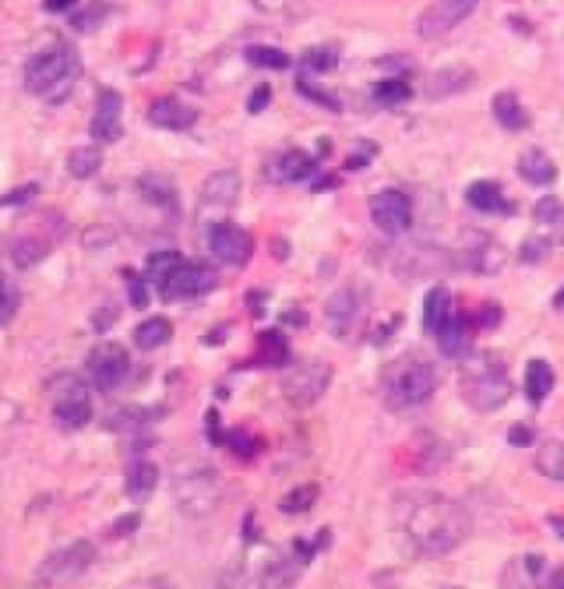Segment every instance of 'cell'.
<instances>
[{
    "label": "cell",
    "mask_w": 564,
    "mask_h": 589,
    "mask_svg": "<svg viewBox=\"0 0 564 589\" xmlns=\"http://www.w3.org/2000/svg\"><path fill=\"white\" fill-rule=\"evenodd\" d=\"M371 221L388 235H400L412 225V204L401 190L384 188L369 201Z\"/></svg>",
    "instance_id": "4fadbf2b"
},
{
    "label": "cell",
    "mask_w": 564,
    "mask_h": 589,
    "mask_svg": "<svg viewBox=\"0 0 564 589\" xmlns=\"http://www.w3.org/2000/svg\"><path fill=\"white\" fill-rule=\"evenodd\" d=\"M173 338V324L163 316H154L143 320L137 329H134V344L142 351H154L163 344L170 343Z\"/></svg>",
    "instance_id": "83f0119b"
},
{
    "label": "cell",
    "mask_w": 564,
    "mask_h": 589,
    "mask_svg": "<svg viewBox=\"0 0 564 589\" xmlns=\"http://www.w3.org/2000/svg\"><path fill=\"white\" fill-rule=\"evenodd\" d=\"M54 424L62 431H82L93 417L91 397L80 380H64L55 393L54 408H51Z\"/></svg>",
    "instance_id": "30bf717a"
},
{
    "label": "cell",
    "mask_w": 564,
    "mask_h": 589,
    "mask_svg": "<svg viewBox=\"0 0 564 589\" xmlns=\"http://www.w3.org/2000/svg\"><path fill=\"white\" fill-rule=\"evenodd\" d=\"M372 95L384 106H400L412 97V89L401 80H381L377 82Z\"/></svg>",
    "instance_id": "74e56055"
},
{
    "label": "cell",
    "mask_w": 564,
    "mask_h": 589,
    "mask_svg": "<svg viewBox=\"0 0 564 589\" xmlns=\"http://www.w3.org/2000/svg\"><path fill=\"white\" fill-rule=\"evenodd\" d=\"M507 442H510V446H514V448L534 446V442H536L534 428H529L527 424H522V422L511 424L510 431H507Z\"/></svg>",
    "instance_id": "bcb514c9"
},
{
    "label": "cell",
    "mask_w": 564,
    "mask_h": 589,
    "mask_svg": "<svg viewBox=\"0 0 564 589\" xmlns=\"http://www.w3.org/2000/svg\"><path fill=\"white\" fill-rule=\"evenodd\" d=\"M439 389V371L430 358L403 354L381 371V393L395 408L426 404Z\"/></svg>",
    "instance_id": "277c9868"
},
{
    "label": "cell",
    "mask_w": 564,
    "mask_h": 589,
    "mask_svg": "<svg viewBox=\"0 0 564 589\" xmlns=\"http://www.w3.org/2000/svg\"><path fill=\"white\" fill-rule=\"evenodd\" d=\"M245 60L250 62L252 66H258V69H272V71H284L292 65V58L284 54L278 46H267V45H252L245 49Z\"/></svg>",
    "instance_id": "e575fe53"
},
{
    "label": "cell",
    "mask_w": 564,
    "mask_h": 589,
    "mask_svg": "<svg viewBox=\"0 0 564 589\" xmlns=\"http://www.w3.org/2000/svg\"><path fill=\"white\" fill-rule=\"evenodd\" d=\"M315 168H318V159L300 151V148H293V151L282 155L281 164H278V170H281L282 179H287V182H304V179L312 177Z\"/></svg>",
    "instance_id": "d6a6232c"
},
{
    "label": "cell",
    "mask_w": 564,
    "mask_h": 589,
    "mask_svg": "<svg viewBox=\"0 0 564 589\" xmlns=\"http://www.w3.org/2000/svg\"><path fill=\"white\" fill-rule=\"evenodd\" d=\"M452 314H454L452 312V292H450L448 285L439 283V285H434L430 292L426 294V298H423L421 327L434 338L439 329L448 323Z\"/></svg>",
    "instance_id": "44dd1931"
},
{
    "label": "cell",
    "mask_w": 564,
    "mask_h": 589,
    "mask_svg": "<svg viewBox=\"0 0 564 589\" xmlns=\"http://www.w3.org/2000/svg\"><path fill=\"white\" fill-rule=\"evenodd\" d=\"M77 0H45V9L51 14H62L66 9H71Z\"/></svg>",
    "instance_id": "f5cc1de1"
},
{
    "label": "cell",
    "mask_w": 564,
    "mask_h": 589,
    "mask_svg": "<svg viewBox=\"0 0 564 589\" xmlns=\"http://www.w3.org/2000/svg\"><path fill=\"white\" fill-rule=\"evenodd\" d=\"M448 265H454L452 256L448 252H441L430 245H415V252H411L408 256L403 255L400 267H403L408 278H426L448 270Z\"/></svg>",
    "instance_id": "ffe728a7"
},
{
    "label": "cell",
    "mask_w": 564,
    "mask_h": 589,
    "mask_svg": "<svg viewBox=\"0 0 564 589\" xmlns=\"http://www.w3.org/2000/svg\"><path fill=\"white\" fill-rule=\"evenodd\" d=\"M208 437L212 439V444H216V446H219V444H223V439H225V433H223V428H221V415L216 411H210L208 413Z\"/></svg>",
    "instance_id": "681fc988"
},
{
    "label": "cell",
    "mask_w": 564,
    "mask_h": 589,
    "mask_svg": "<svg viewBox=\"0 0 564 589\" xmlns=\"http://www.w3.org/2000/svg\"><path fill=\"white\" fill-rule=\"evenodd\" d=\"M188 261L179 252H154L146 258V281L153 283L154 287L162 289L163 283L173 276V272L177 270L179 265Z\"/></svg>",
    "instance_id": "f546056e"
},
{
    "label": "cell",
    "mask_w": 564,
    "mask_h": 589,
    "mask_svg": "<svg viewBox=\"0 0 564 589\" xmlns=\"http://www.w3.org/2000/svg\"><path fill=\"white\" fill-rule=\"evenodd\" d=\"M553 307H556V309H562L564 307V287L560 289V292L556 294V296H553Z\"/></svg>",
    "instance_id": "6f0895ef"
},
{
    "label": "cell",
    "mask_w": 564,
    "mask_h": 589,
    "mask_svg": "<svg viewBox=\"0 0 564 589\" xmlns=\"http://www.w3.org/2000/svg\"><path fill=\"white\" fill-rule=\"evenodd\" d=\"M476 74L468 66H446V69H437L423 82V93L428 100H446V97L459 95V93L470 91L474 86Z\"/></svg>",
    "instance_id": "d6986e66"
},
{
    "label": "cell",
    "mask_w": 564,
    "mask_h": 589,
    "mask_svg": "<svg viewBox=\"0 0 564 589\" xmlns=\"http://www.w3.org/2000/svg\"><path fill=\"white\" fill-rule=\"evenodd\" d=\"M491 113H494L496 122L505 128V131L519 133L529 126V115H527L525 106L520 105L519 95L511 91H503L494 95L491 100Z\"/></svg>",
    "instance_id": "484cf974"
},
{
    "label": "cell",
    "mask_w": 564,
    "mask_h": 589,
    "mask_svg": "<svg viewBox=\"0 0 564 589\" xmlns=\"http://www.w3.org/2000/svg\"><path fill=\"white\" fill-rule=\"evenodd\" d=\"M551 585L553 587H564V570L556 572V574L551 576Z\"/></svg>",
    "instance_id": "9f6ffc18"
},
{
    "label": "cell",
    "mask_w": 564,
    "mask_h": 589,
    "mask_svg": "<svg viewBox=\"0 0 564 589\" xmlns=\"http://www.w3.org/2000/svg\"><path fill=\"white\" fill-rule=\"evenodd\" d=\"M256 358L262 366H282L289 360V343L282 332L267 329L258 335Z\"/></svg>",
    "instance_id": "f1b7e54d"
},
{
    "label": "cell",
    "mask_w": 564,
    "mask_h": 589,
    "mask_svg": "<svg viewBox=\"0 0 564 589\" xmlns=\"http://www.w3.org/2000/svg\"><path fill=\"white\" fill-rule=\"evenodd\" d=\"M452 263L460 270H468L472 274H491L500 272L505 263V252L488 232L483 230H470L460 236L457 255L452 256Z\"/></svg>",
    "instance_id": "52a82bcc"
},
{
    "label": "cell",
    "mask_w": 564,
    "mask_h": 589,
    "mask_svg": "<svg viewBox=\"0 0 564 589\" xmlns=\"http://www.w3.org/2000/svg\"><path fill=\"white\" fill-rule=\"evenodd\" d=\"M538 473L553 482H564V444L547 442L538 448L534 459Z\"/></svg>",
    "instance_id": "1f68e13d"
},
{
    "label": "cell",
    "mask_w": 564,
    "mask_h": 589,
    "mask_svg": "<svg viewBox=\"0 0 564 589\" xmlns=\"http://www.w3.org/2000/svg\"><path fill=\"white\" fill-rule=\"evenodd\" d=\"M106 14H108L106 5L102 3V0H95V3L89 5V7L82 9L80 14H75L74 18H71V25H74L77 31H82V34H91V31H95L102 23H104Z\"/></svg>",
    "instance_id": "ab89813d"
},
{
    "label": "cell",
    "mask_w": 564,
    "mask_h": 589,
    "mask_svg": "<svg viewBox=\"0 0 564 589\" xmlns=\"http://www.w3.org/2000/svg\"><path fill=\"white\" fill-rule=\"evenodd\" d=\"M159 484V468L153 462H134L126 474V497L143 504L153 497Z\"/></svg>",
    "instance_id": "4316f807"
},
{
    "label": "cell",
    "mask_w": 564,
    "mask_h": 589,
    "mask_svg": "<svg viewBox=\"0 0 564 589\" xmlns=\"http://www.w3.org/2000/svg\"><path fill=\"white\" fill-rule=\"evenodd\" d=\"M549 524L553 525V530H556V534L564 539V519H560V516H551Z\"/></svg>",
    "instance_id": "db71d44e"
},
{
    "label": "cell",
    "mask_w": 564,
    "mask_h": 589,
    "mask_svg": "<svg viewBox=\"0 0 564 589\" xmlns=\"http://www.w3.org/2000/svg\"><path fill=\"white\" fill-rule=\"evenodd\" d=\"M465 199L474 210L485 212V215H507L511 208L503 196L500 185L496 182H488V179L470 184V188L465 190Z\"/></svg>",
    "instance_id": "cb8c5ba5"
},
{
    "label": "cell",
    "mask_w": 564,
    "mask_h": 589,
    "mask_svg": "<svg viewBox=\"0 0 564 589\" xmlns=\"http://www.w3.org/2000/svg\"><path fill=\"white\" fill-rule=\"evenodd\" d=\"M128 298H131V304L134 309H146L150 304V292L148 283L139 276H131L128 281Z\"/></svg>",
    "instance_id": "c3c4849f"
},
{
    "label": "cell",
    "mask_w": 564,
    "mask_h": 589,
    "mask_svg": "<svg viewBox=\"0 0 564 589\" xmlns=\"http://www.w3.org/2000/svg\"><path fill=\"white\" fill-rule=\"evenodd\" d=\"M93 559H95V547L89 541H74V544L58 547L51 552L46 559L40 563L35 578L38 585H66L74 583L75 578H80L91 567Z\"/></svg>",
    "instance_id": "8992f818"
},
{
    "label": "cell",
    "mask_w": 564,
    "mask_h": 589,
    "mask_svg": "<svg viewBox=\"0 0 564 589\" xmlns=\"http://www.w3.org/2000/svg\"><path fill=\"white\" fill-rule=\"evenodd\" d=\"M82 77V60L74 45L58 43L40 51L25 66V86L46 105H60Z\"/></svg>",
    "instance_id": "3957f363"
},
{
    "label": "cell",
    "mask_w": 564,
    "mask_h": 589,
    "mask_svg": "<svg viewBox=\"0 0 564 589\" xmlns=\"http://www.w3.org/2000/svg\"><path fill=\"white\" fill-rule=\"evenodd\" d=\"M238 195H241V177H238V173H234V170H219V173H212L205 179L203 188H201V205L219 224V212L225 215L227 210L234 208Z\"/></svg>",
    "instance_id": "9a60e30c"
},
{
    "label": "cell",
    "mask_w": 564,
    "mask_h": 589,
    "mask_svg": "<svg viewBox=\"0 0 564 589\" xmlns=\"http://www.w3.org/2000/svg\"><path fill=\"white\" fill-rule=\"evenodd\" d=\"M46 255H49V243H46L43 236L25 235L12 245V258L20 270L38 265Z\"/></svg>",
    "instance_id": "4dcf8cb0"
},
{
    "label": "cell",
    "mask_w": 564,
    "mask_h": 589,
    "mask_svg": "<svg viewBox=\"0 0 564 589\" xmlns=\"http://www.w3.org/2000/svg\"><path fill=\"white\" fill-rule=\"evenodd\" d=\"M284 323L293 324V327H304L309 324V314H304L302 309H292V312H284L281 316Z\"/></svg>",
    "instance_id": "f907efd6"
},
{
    "label": "cell",
    "mask_w": 564,
    "mask_h": 589,
    "mask_svg": "<svg viewBox=\"0 0 564 589\" xmlns=\"http://www.w3.org/2000/svg\"><path fill=\"white\" fill-rule=\"evenodd\" d=\"M124 97L115 89H102L91 120V137L100 144H115L124 137Z\"/></svg>",
    "instance_id": "5bb4252c"
},
{
    "label": "cell",
    "mask_w": 564,
    "mask_h": 589,
    "mask_svg": "<svg viewBox=\"0 0 564 589\" xmlns=\"http://www.w3.org/2000/svg\"><path fill=\"white\" fill-rule=\"evenodd\" d=\"M551 252V241L545 236H529L520 245V261L529 263V265H538L545 261Z\"/></svg>",
    "instance_id": "60d3db41"
},
{
    "label": "cell",
    "mask_w": 564,
    "mask_h": 589,
    "mask_svg": "<svg viewBox=\"0 0 564 589\" xmlns=\"http://www.w3.org/2000/svg\"><path fill=\"white\" fill-rule=\"evenodd\" d=\"M102 168V151L97 146L74 148L66 157V170L75 179H89Z\"/></svg>",
    "instance_id": "836d02e7"
},
{
    "label": "cell",
    "mask_w": 564,
    "mask_h": 589,
    "mask_svg": "<svg viewBox=\"0 0 564 589\" xmlns=\"http://www.w3.org/2000/svg\"><path fill=\"white\" fill-rule=\"evenodd\" d=\"M223 444H227V446L232 448V453L242 459H252L253 454H256V439H253L247 431H242V428L227 431Z\"/></svg>",
    "instance_id": "b9f144b4"
},
{
    "label": "cell",
    "mask_w": 564,
    "mask_h": 589,
    "mask_svg": "<svg viewBox=\"0 0 564 589\" xmlns=\"http://www.w3.org/2000/svg\"><path fill=\"white\" fill-rule=\"evenodd\" d=\"M333 380V366L322 360L302 363L282 375L281 389L284 400L293 408H312L322 400Z\"/></svg>",
    "instance_id": "5b68a950"
},
{
    "label": "cell",
    "mask_w": 564,
    "mask_h": 589,
    "mask_svg": "<svg viewBox=\"0 0 564 589\" xmlns=\"http://www.w3.org/2000/svg\"><path fill=\"white\" fill-rule=\"evenodd\" d=\"M318 497H320V488L315 484L300 485V488L292 490L289 494H284V499L281 501V510L284 514H302L312 508L315 501H318Z\"/></svg>",
    "instance_id": "d590c367"
},
{
    "label": "cell",
    "mask_w": 564,
    "mask_h": 589,
    "mask_svg": "<svg viewBox=\"0 0 564 589\" xmlns=\"http://www.w3.org/2000/svg\"><path fill=\"white\" fill-rule=\"evenodd\" d=\"M272 97H273L272 86H269L267 82H261V85L253 86L250 100H247V111H250L252 115H258V113H262L269 105H272Z\"/></svg>",
    "instance_id": "7dc6e473"
},
{
    "label": "cell",
    "mask_w": 564,
    "mask_h": 589,
    "mask_svg": "<svg viewBox=\"0 0 564 589\" xmlns=\"http://www.w3.org/2000/svg\"><path fill=\"white\" fill-rule=\"evenodd\" d=\"M553 227H556V235H558V239L564 241V208L560 212V216H558V221L556 224H553Z\"/></svg>",
    "instance_id": "11a10c76"
},
{
    "label": "cell",
    "mask_w": 564,
    "mask_h": 589,
    "mask_svg": "<svg viewBox=\"0 0 564 589\" xmlns=\"http://www.w3.org/2000/svg\"><path fill=\"white\" fill-rule=\"evenodd\" d=\"M474 318L470 320L465 314H452L446 324L439 329L434 340L441 351L443 358L448 360H468L474 354Z\"/></svg>",
    "instance_id": "2e32d148"
},
{
    "label": "cell",
    "mask_w": 564,
    "mask_h": 589,
    "mask_svg": "<svg viewBox=\"0 0 564 589\" xmlns=\"http://www.w3.org/2000/svg\"><path fill=\"white\" fill-rule=\"evenodd\" d=\"M560 212H562V205L558 204L556 196H542V199L536 204L534 216L538 224L553 225L558 221V216H560Z\"/></svg>",
    "instance_id": "ee69618b"
},
{
    "label": "cell",
    "mask_w": 564,
    "mask_h": 589,
    "mask_svg": "<svg viewBox=\"0 0 564 589\" xmlns=\"http://www.w3.org/2000/svg\"><path fill=\"white\" fill-rule=\"evenodd\" d=\"M208 241L212 255L232 267H245L253 256V247H256L253 236L245 227L227 224V221H219V224L212 225Z\"/></svg>",
    "instance_id": "7c38bea8"
},
{
    "label": "cell",
    "mask_w": 564,
    "mask_h": 589,
    "mask_svg": "<svg viewBox=\"0 0 564 589\" xmlns=\"http://www.w3.org/2000/svg\"><path fill=\"white\" fill-rule=\"evenodd\" d=\"M459 378V393L463 402L476 413H494L503 408L514 395V382L503 355L496 351H480L463 360Z\"/></svg>",
    "instance_id": "7a4b0ae2"
},
{
    "label": "cell",
    "mask_w": 564,
    "mask_h": 589,
    "mask_svg": "<svg viewBox=\"0 0 564 589\" xmlns=\"http://www.w3.org/2000/svg\"><path fill=\"white\" fill-rule=\"evenodd\" d=\"M91 382L100 393H111L119 389L131 375V355L124 344L119 343H100L93 347L89 360H86Z\"/></svg>",
    "instance_id": "ba28073f"
},
{
    "label": "cell",
    "mask_w": 564,
    "mask_h": 589,
    "mask_svg": "<svg viewBox=\"0 0 564 589\" xmlns=\"http://www.w3.org/2000/svg\"><path fill=\"white\" fill-rule=\"evenodd\" d=\"M401 528L419 559H441L468 541L472 519L459 501L446 494L417 493L408 499Z\"/></svg>",
    "instance_id": "6da1fadb"
},
{
    "label": "cell",
    "mask_w": 564,
    "mask_h": 589,
    "mask_svg": "<svg viewBox=\"0 0 564 589\" xmlns=\"http://www.w3.org/2000/svg\"><path fill=\"white\" fill-rule=\"evenodd\" d=\"M556 386V374L553 366L542 358H531L525 369V395L534 406H542V402L551 395Z\"/></svg>",
    "instance_id": "603a6c76"
},
{
    "label": "cell",
    "mask_w": 564,
    "mask_h": 589,
    "mask_svg": "<svg viewBox=\"0 0 564 589\" xmlns=\"http://www.w3.org/2000/svg\"><path fill=\"white\" fill-rule=\"evenodd\" d=\"M296 86H298L300 95H304V97H307V100H312L313 105H318V106H322V108H329V111H333V113H340L341 111L338 97H335L333 93H329L327 89H324V86L313 85V82L302 80V77H298Z\"/></svg>",
    "instance_id": "f35d334b"
},
{
    "label": "cell",
    "mask_w": 564,
    "mask_h": 589,
    "mask_svg": "<svg viewBox=\"0 0 564 589\" xmlns=\"http://www.w3.org/2000/svg\"><path fill=\"white\" fill-rule=\"evenodd\" d=\"M20 307V292L18 285L14 283V278H9L7 274L0 272V327L9 324L15 318Z\"/></svg>",
    "instance_id": "8d00e7d4"
},
{
    "label": "cell",
    "mask_w": 564,
    "mask_h": 589,
    "mask_svg": "<svg viewBox=\"0 0 564 589\" xmlns=\"http://www.w3.org/2000/svg\"><path fill=\"white\" fill-rule=\"evenodd\" d=\"M474 323L476 327H483V329L499 327V324L503 323V309H500V304L496 303H485L483 307L474 314Z\"/></svg>",
    "instance_id": "f6af8a7d"
},
{
    "label": "cell",
    "mask_w": 564,
    "mask_h": 589,
    "mask_svg": "<svg viewBox=\"0 0 564 589\" xmlns=\"http://www.w3.org/2000/svg\"><path fill=\"white\" fill-rule=\"evenodd\" d=\"M196 120H199L196 108L177 100L174 95L159 97L148 108V122L157 128H165V131H188L194 126Z\"/></svg>",
    "instance_id": "ac0fdd59"
},
{
    "label": "cell",
    "mask_w": 564,
    "mask_h": 589,
    "mask_svg": "<svg viewBox=\"0 0 564 589\" xmlns=\"http://www.w3.org/2000/svg\"><path fill=\"white\" fill-rule=\"evenodd\" d=\"M137 525H139V516L137 514H126V516H122V519L117 521L115 524V530H117V534H131V532L137 530Z\"/></svg>",
    "instance_id": "816d5d0a"
},
{
    "label": "cell",
    "mask_w": 564,
    "mask_h": 589,
    "mask_svg": "<svg viewBox=\"0 0 564 589\" xmlns=\"http://www.w3.org/2000/svg\"><path fill=\"white\" fill-rule=\"evenodd\" d=\"M360 316V296L353 287H341L327 301L324 307V320L333 338L344 340L353 332L355 320Z\"/></svg>",
    "instance_id": "e0dca14e"
},
{
    "label": "cell",
    "mask_w": 564,
    "mask_h": 589,
    "mask_svg": "<svg viewBox=\"0 0 564 589\" xmlns=\"http://www.w3.org/2000/svg\"><path fill=\"white\" fill-rule=\"evenodd\" d=\"M476 7H479V0H434L417 18L419 38H443L454 27H459Z\"/></svg>",
    "instance_id": "8fae6325"
},
{
    "label": "cell",
    "mask_w": 564,
    "mask_h": 589,
    "mask_svg": "<svg viewBox=\"0 0 564 589\" xmlns=\"http://www.w3.org/2000/svg\"><path fill=\"white\" fill-rule=\"evenodd\" d=\"M307 65L318 74H327V71H333L338 66V54L329 46H313L307 54Z\"/></svg>",
    "instance_id": "7bdbcfd3"
},
{
    "label": "cell",
    "mask_w": 564,
    "mask_h": 589,
    "mask_svg": "<svg viewBox=\"0 0 564 589\" xmlns=\"http://www.w3.org/2000/svg\"><path fill=\"white\" fill-rule=\"evenodd\" d=\"M139 193H142L143 201L154 208L163 212H177L179 210V195L174 188L173 179L168 175L162 173H146L139 179Z\"/></svg>",
    "instance_id": "7402d4cb"
},
{
    "label": "cell",
    "mask_w": 564,
    "mask_h": 589,
    "mask_svg": "<svg viewBox=\"0 0 564 589\" xmlns=\"http://www.w3.org/2000/svg\"><path fill=\"white\" fill-rule=\"evenodd\" d=\"M519 173L527 184L531 185H549L556 182L558 168L551 157L540 148H529L519 157Z\"/></svg>",
    "instance_id": "d4e9b609"
},
{
    "label": "cell",
    "mask_w": 564,
    "mask_h": 589,
    "mask_svg": "<svg viewBox=\"0 0 564 589\" xmlns=\"http://www.w3.org/2000/svg\"><path fill=\"white\" fill-rule=\"evenodd\" d=\"M216 285H219V274L212 270V267L185 261L163 283L159 294H162L165 303H185L208 296Z\"/></svg>",
    "instance_id": "9c48e42d"
}]
</instances>
